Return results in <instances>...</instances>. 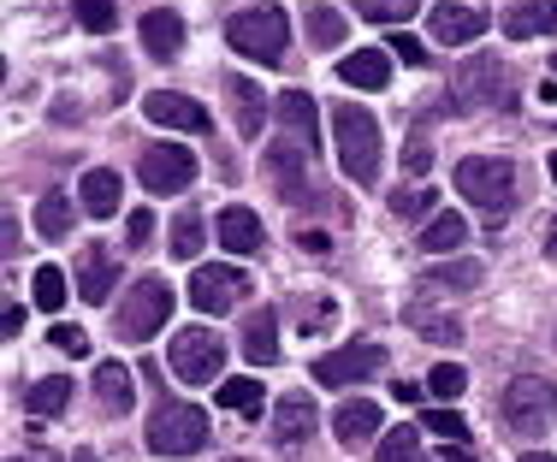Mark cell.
I'll return each mask as SVG.
<instances>
[{"instance_id":"obj_1","label":"cell","mask_w":557,"mask_h":462,"mask_svg":"<svg viewBox=\"0 0 557 462\" xmlns=\"http://www.w3.org/2000/svg\"><path fill=\"white\" fill-rule=\"evenodd\" d=\"M333 137H338V166L350 184H374L380 178V118L356 101H338L333 108Z\"/></svg>"},{"instance_id":"obj_2","label":"cell","mask_w":557,"mask_h":462,"mask_svg":"<svg viewBox=\"0 0 557 462\" xmlns=\"http://www.w3.org/2000/svg\"><path fill=\"white\" fill-rule=\"evenodd\" d=\"M225 42L237 48L244 60H261V65H278L285 60V48H290V18H285V7H244V12H232L225 18Z\"/></svg>"},{"instance_id":"obj_3","label":"cell","mask_w":557,"mask_h":462,"mask_svg":"<svg viewBox=\"0 0 557 462\" xmlns=\"http://www.w3.org/2000/svg\"><path fill=\"white\" fill-rule=\"evenodd\" d=\"M504 421H510V433H522V439H546L557 427V386L546 374H516L510 386H504Z\"/></svg>"},{"instance_id":"obj_4","label":"cell","mask_w":557,"mask_h":462,"mask_svg":"<svg viewBox=\"0 0 557 462\" xmlns=\"http://www.w3.org/2000/svg\"><path fill=\"white\" fill-rule=\"evenodd\" d=\"M172 321V285L166 279H154V273H143L137 285L125 290V302H119V338L125 345H149L154 333Z\"/></svg>"},{"instance_id":"obj_5","label":"cell","mask_w":557,"mask_h":462,"mask_svg":"<svg viewBox=\"0 0 557 462\" xmlns=\"http://www.w3.org/2000/svg\"><path fill=\"white\" fill-rule=\"evenodd\" d=\"M457 190L493 220H504L516 208V166L498 154H469V161H457Z\"/></svg>"},{"instance_id":"obj_6","label":"cell","mask_w":557,"mask_h":462,"mask_svg":"<svg viewBox=\"0 0 557 462\" xmlns=\"http://www.w3.org/2000/svg\"><path fill=\"white\" fill-rule=\"evenodd\" d=\"M166 367L184 379V386H214L220 367H225V345H220V333H208V326H184V333H172V345H166Z\"/></svg>"},{"instance_id":"obj_7","label":"cell","mask_w":557,"mask_h":462,"mask_svg":"<svg viewBox=\"0 0 557 462\" xmlns=\"http://www.w3.org/2000/svg\"><path fill=\"white\" fill-rule=\"evenodd\" d=\"M208 445V415L196 403H161L149 415V451L154 457H196Z\"/></svg>"},{"instance_id":"obj_8","label":"cell","mask_w":557,"mask_h":462,"mask_svg":"<svg viewBox=\"0 0 557 462\" xmlns=\"http://www.w3.org/2000/svg\"><path fill=\"white\" fill-rule=\"evenodd\" d=\"M137 178L149 196H184L196 178V154L184 149V142H149L137 161Z\"/></svg>"},{"instance_id":"obj_9","label":"cell","mask_w":557,"mask_h":462,"mask_svg":"<svg viewBox=\"0 0 557 462\" xmlns=\"http://www.w3.org/2000/svg\"><path fill=\"white\" fill-rule=\"evenodd\" d=\"M457 108H510V72L498 54H474L457 72Z\"/></svg>"},{"instance_id":"obj_10","label":"cell","mask_w":557,"mask_h":462,"mask_svg":"<svg viewBox=\"0 0 557 462\" xmlns=\"http://www.w3.org/2000/svg\"><path fill=\"white\" fill-rule=\"evenodd\" d=\"M244 297H249V273H244V267H225V261H220V267H196V273H190V302H196V314H214V321H220V314L237 309Z\"/></svg>"},{"instance_id":"obj_11","label":"cell","mask_w":557,"mask_h":462,"mask_svg":"<svg viewBox=\"0 0 557 462\" xmlns=\"http://www.w3.org/2000/svg\"><path fill=\"white\" fill-rule=\"evenodd\" d=\"M380 367H386V350L380 345H344V350L314 362V379H321V386H362V379L380 374Z\"/></svg>"},{"instance_id":"obj_12","label":"cell","mask_w":557,"mask_h":462,"mask_svg":"<svg viewBox=\"0 0 557 462\" xmlns=\"http://www.w3.org/2000/svg\"><path fill=\"white\" fill-rule=\"evenodd\" d=\"M314 421H321V409H314L309 391H285V398L273 403V445H309L314 439Z\"/></svg>"},{"instance_id":"obj_13","label":"cell","mask_w":557,"mask_h":462,"mask_svg":"<svg viewBox=\"0 0 557 462\" xmlns=\"http://www.w3.org/2000/svg\"><path fill=\"white\" fill-rule=\"evenodd\" d=\"M143 113L154 118V125L166 130H208V108L190 96H172V89H154V96H143Z\"/></svg>"},{"instance_id":"obj_14","label":"cell","mask_w":557,"mask_h":462,"mask_svg":"<svg viewBox=\"0 0 557 462\" xmlns=\"http://www.w3.org/2000/svg\"><path fill=\"white\" fill-rule=\"evenodd\" d=\"M428 30H433V42H445V48H469L474 36L486 30V18L474 7H450V0H440V7L428 12Z\"/></svg>"},{"instance_id":"obj_15","label":"cell","mask_w":557,"mask_h":462,"mask_svg":"<svg viewBox=\"0 0 557 462\" xmlns=\"http://www.w3.org/2000/svg\"><path fill=\"white\" fill-rule=\"evenodd\" d=\"M225 84V101H232V118L237 130H244L249 142H261V125H268V101H261V84H249V77H220Z\"/></svg>"},{"instance_id":"obj_16","label":"cell","mask_w":557,"mask_h":462,"mask_svg":"<svg viewBox=\"0 0 557 462\" xmlns=\"http://www.w3.org/2000/svg\"><path fill=\"white\" fill-rule=\"evenodd\" d=\"M261 161H268V173L278 178V190H297V178H309V161H314V149L309 142H297V137H273L268 149H261Z\"/></svg>"},{"instance_id":"obj_17","label":"cell","mask_w":557,"mask_h":462,"mask_svg":"<svg viewBox=\"0 0 557 462\" xmlns=\"http://www.w3.org/2000/svg\"><path fill=\"white\" fill-rule=\"evenodd\" d=\"M333 433H338L344 451H356V445L380 439V403H368V398L338 403V409H333Z\"/></svg>"},{"instance_id":"obj_18","label":"cell","mask_w":557,"mask_h":462,"mask_svg":"<svg viewBox=\"0 0 557 462\" xmlns=\"http://www.w3.org/2000/svg\"><path fill=\"white\" fill-rule=\"evenodd\" d=\"M273 118L278 125H285V137H297V142H321V130H314V118H321V108H314L309 96H302V89H285V96L273 101Z\"/></svg>"},{"instance_id":"obj_19","label":"cell","mask_w":557,"mask_h":462,"mask_svg":"<svg viewBox=\"0 0 557 462\" xmlns=\"http://www.w3.org/2000/svg\"><path fill=\"white\" fill-rule=\"evenodd\" d=\"M557 36V0H522V7L504 12V36L516 42H534V36Z\"/></svg>"},{"instance_id":"obj_20","label":"cell","mask_w":557,"mask_h":462,"mask_svg":"<svg viewBox=\"0 0 557 462\" xmlns=\"http://www.w3.org/2000/svg\"><path fill=\"white\" fill-rule=\"evenodd\" d=\"M143 48H149L154 60H178L184 54V18L178 12H143Z\"/></svg>"},{"instance_id":"obj_21","label":"cell","mask_w":557,"mask_h":462,"mask_svg":"<svg viewBox=\"0 0 557 462\" xmlns=\"http://www.w3.org/2000/svg\"><path fill=\"white\" fill-rule=\"evenodd\" d=\"M338 77L356 89H386L392 84V60L380 54V48H356V54L338 60Z\"/></svg>"},{"instance_id":"obj_22","label":"cell","mask_w":557,"mask_h":462,"mask_svg":"<svg viewBox=\"0 0 557 462\" xmlns=\"http://www.w3.org/2000/svg\"><path fill=\"white\" fill-rule=\"evenodd\" d=\"M278 314L273 309H256V314H249V321H244V355H249V362H256V367H273V355H278Z\"/></svg>"},{"instance_id":"obj_23","label":"cell","mask_w":557,"mask_h":462,"mask_svg":"<svg viewBox=\"0 0 557 462\" xmlns=\"http://www.w3.org/2000/svg\"><path fill=\"white\" fill-rule=\"evenodd\" d=\"M220 244L232 249V255H249V249H261V220L249 214V208H225V214L214 220Z\"/></svg>"},{"instance_id":"obj_24","label":"cell","mask_w":557,"mask_h":462,"mask_svg":"<svg viewBox=\"0 0 557 462\" xmlns=\"http://www.w3.org/2000/svg\"><path fill=\"white\" fill-rule=\"evenodd\" d=\"M77 290H84V302H108L113 290V255L101 244L84 249V267H77Z\"/></svg>"},{"instance_id":"obj_25","label":"cell","mask_w":557,"mask_h":462,"mask_svg":"<svg viewBox=\"0 0 557 462\" xmlns=\"http://www.w3.org/2000/svg\"><path fill=\"white\" fill-rule=\"evenodd\" d=\"M462 237H469V220H462V214H445V208H440V214L421 226V249H428V255H457Z\"/></svg>"},{"instance_id":"obj_26","label":"cell","mask_w":557,"mask_h":462,"mask_svg":"<svg viewBox=\"0 0 557 462\" xmlns=\"http://www.w3.org/2000/svg\"><path fill=\"white\" fill-rule=\"evenodd\" d=\"M96 398H101V409H113V415H125V409H131L137 386H131V367L125 362H101L96 367Z\"/></svg>"},{"instance_id":"obj_27","label":"cell","mask_w":557,"mask_h":462,"mask_svg":"<svg viewBox=\"0 0 557 462\" xmlns=\"http://www.w3.org/2000/svg\"><path fill=\"white\" fill-rule=\"evenodd\" d=\"M302 24H309V48H321V54H333L344 42V18L326 0H309V7H302Z\"/></svg>"},{"instance_id":"obj_28","label":"cell","mask_w":557,"mask_h":462,"mask_svg":"<svg viewBox=\"0 0 557 462\" xmlns=\"http://www.w3.org/2000/svg\"><path fill=\"white\" fill-rule=\"evenodd\" d=\"M65 403H72V379L65 374L36 379V386L24 391V415H65Z\"/></svg>"},{"instance_id":"obj_29","label":"cell","mask_w":557,"mask_h":462,"mask_svg":"<svg viewBox=\"0 0 557 462\" xmlns=\"http://www.w3.org/2000/svg\"><path fill=\"white\" fill-rule=\"evenodd\" d=\"M84 208H89V214H119V173H113V166L84 173Z\"/></svg>"},{"instance_id":"obj_30","label":"cell","mask_w":557,"mask_h":462,"mask_svg":"<svg viewBox=\"0 0 557 462\" xmlns=\"http://www.w3.org/2000/svg\"><path fill=\"white\" fill-rule=\"evenodd\" d=\"M36 232H42L48 244H60V237L72 232V202H65V190H48L42 202H36Z\"/></svg>"},{"instance_id":"obj_31","label":"cell","mask_w":557,"mask_h":462,"mask_svg":"<svg viewBox=\"0 0 557 462\" xmlns=\"http://www.w3.org/2000/svg\"><path fill=\"white\" fill-rule=\"evenodd\" d=\"M481 261H450V267H440V273H428L421 279V290H474L481 285Z\"/></svg>"},{"instance_id":"obj_32","label":"cell","mask_w":557,"mask_h":462,"mask_svg":"<svg viewBox=\"0 0 557 462\" xmlns=\"http://www.w3.org/2000/svg\"><path fill=\"white\" fill-rule=\"evenodd\" d=\"M350 7H356V18H368V24H409L421 0H350Z\"/></svg>"},{"instance_id":"obj_33","label":"cell","mask_w":557,"mask_h":462,"mask_svg":"<svg viewBox=\"0 0 557 462\" xmlns=\"http://www.w3.org/2000/svg\"><path fill=\"white\" fill-rule=\"evenodd\" d=\"M214 398H220V409H249V415H261V379H220Z\"/></svg>"},{"instance_id":"obj_34","label":"cell","mask_w":557,"mask_h":462,"mask_svg":"<svg viewBox=\"0 0 557 462\" xmlns=\"http://www.w3.org/2000/svg\"><path fill=\"white\" fill-rule=\"evenodd\" d=\"M392 214L397 220H433V214H440V190H428V184H421V190H397L392 196Z\"/></svg>"},{"instance_id":"obj_35","label":"cell","mask_w":557,"mask_h":462,"mask_svg":"<svg viewBox=\"0 0 557 462\" xmlns=\"http://www.w3.org/2000/svg\"><path fill=\"white\" fill-rule=\"evenodd\" d=\"M380 462H421V439H416V427H392L386 439H380Z\"/></svg>"},{"instance_id":"obj_36","label":"cell","mask_w":557,"mask_h":462,"mask_svg":"<svg viewBox=\"0 0 557 462\" xmlns=\"http://www.w3.org/2000/svg\"><path fill=\"white\" fill-rule=\"evenodd\" d=\"M30 297H36V309H42V314H54L60 302H65V273H60V267H36Z\"/></svg>"},{"instance_id":"obj_37","label":"cell","mask_w":557,"mask_h":462,"mask_svg":"<svg viewBox=\"0 0 557 462\" xmlns=\"http://www.w3.org/2000/svg\"><path fill=\"white\" fill-rule=\"evenodd\" d=\"M172 249H178L184 261L202 255V214H178V220H172Z\"/></svg>"},{"instance_id":"obj_38","label":"cell","mask_w":557,"mask_h":462,"mask_svg":"<svg viewBox=\"0 0 557 462\" xmlns=\"http://www.w3.org/2000/svg\"><path fill=\"white\" fill-rule=\"evenodd\" d=\"M462 386H469V374H462L457 362H440V367L428 374V391H433V398H445V403H457Z\"/></svg>"},{"instance_id":"obj_39","label":"cell","mask_w":557,"mask_h":462,"mask_svg":"<svg viewBox=\"0 0 557 462\" xmlns=\"http://www.w3.org/2000/svg\"><path fill=\"white\" fill-rule=\"evenodd\" d=\"M416 333H421V338H433V345H457L462 326H457V321H445V314H416Z\"/></svg>"},{"instance_id":"obj_40","label":"cell","mask_w":557,"mask_h":462,"mask_svg":"<svg viewBox=\"0 0 557 462\" xmlns=\"http://www.w3.org/2000/svg\"><path fill=\"white\" fill-rule=\"evenodd\" d=\"M77 18H84V30H89V36L113 30V0H77Z\"/></svg>"},{"instance_id":"obj_41","label":"cell","mask_w":557,"mask_h":462,"mask_svg":"<svg viewBox=\"0 0 557 462\" xmlns=\"http://www.w3.org/2000/svg\"><path fill=\"white\" fill-rule=\"evenodd\" d=\"M48 345L65 350V355H89V333H84V326H54V333H48Z\"/></svg>"},{"instance_id":"obj_42","label":"cell","mask_w":557,"mask_h":462,"mask_svg":"<svg viewBox=\"0 0 557 462\" xmlns=\"http://www.w3.org/2000/svg\"><path fill=\"white\" fill-rule=\"evenodd\" d=\"M428 427L433 433H445V439H469V421H462V415H450V409H428Z\"/></svg>"},{"instance_id":"obj_43","label":"cell","mask_w":557,"mask_h":462,"mask_svg":"<svg viewBox=\"0 0 557 462\" xmlns=\"http://www.w3.org/2000/svg\"><path fill=\"white\" fill-rule=\"evenodd\" d=\"M125 237H131V249H143L154 237V214H149V208H137V214L125 220Z\"/></svg>"},{"instance_id":"obj_44","label":"cell","mask_w":557,"mask_h":462,"mask_svg":"<svg viewBox=\"0 0 557 462\" xmlns=\"http://www.w3.org/2000/svg\"><path fill=\"white\" fill-rule=\"evenodd\" d=\"M428 161H433V149H428V137H416V142H409V154H404V166H409V178H421V173H428Z\"/></svg>"},{"instance_id":"obj_45","label":"cell","mask_w":557,"mask_h":462,"mask_svg":"<svg viewBox=\"0 0 557 462\" xmlns=\"http://www.w3.org/2000/svg\"><path fill=\"white\" fill-rule=\"evenodd\" d=\"M392 54L404 60V65H421V60H428V48H421L416 36H392Z\"/></svg>"},{"instance_id":"obj_46","label":"cell","mask_w":557,"mask_h":462,"mask_svg":"<svg viewBox=\"0 0 557 462\" xmlns=\"http://www.w3.org/2000/svg\"><path fill=\"white\" fill-rule=\"evenodd\" d=\"M297 249H309V255H326V232H309V226H302V232H297Z\"/></svg>"},{"instance_id":"obj_47","label":"cell","mask_w":557,"mask_h":462,"mask_svg":"<svg viewBox=\"0 0 557 462\" xmlns=\"http://www.w3.org/2000/svg\"><path fill=\"white\" fill-rule=\"evenodd\" d=\"M0 249H7V255H18V220H0Z\"/></svg>"},{"instance_id":"obj_48","label":"cell","mask_w":557,"mask_h":462,"mask_svg":"<svg viewBox=\"0 0 557 462\" xmlns=\"http://www.w3.org/2000/svg\"><path fill=\"white\" fill-rule=\"evenodd\" d=\"M18 326H24V309H18V302H7V314H0V333L18 338Z\"/></svg>"},{"instance_id":"obj_49","label":"cell","mask_w":557,"mask_h":462,"mask_svg":"<svg viewBox=\"0 0 557 462\" xmlns=\"http://www.w3.org/2000/svg\"><path fill=\"white\" fill-rule=\"evenodd\" d=\"M546 255L557 261V220H546Z\"/></svg>"},{"instance_id":"obj_50","label":"cell","mask_w":557,"mask_h":462,"mask_svg":"<svg viewBox=\"0 0 557 462\" xmlns=\"http://www.w3.org/2000/svg\"><path fill=\"white\" fill-rule=\"evenodd\" d=\"M522 462H557V457H546V451H528Z\"/></svg>"},{"instance_id":"obj_51","label":"cell","mask_w":557,"mask_h":462,"mask_svg":"<svg viewBox=\"0 0 557 462\" xmlns=\"http://www.w3.org/2000/svg\"><path fill=\"white\" fill-rule=\"evenodd\" d=\"M72 462H96V451H72Z\"/></svg>"},{"instance_id":"obj_52","label":"cell","mask_w":557,"mask_h":462,"mask_svg":"<svg viewBox=\"0 0 557 462\" xmlns=\"http://www.w3.org/2000/svg\"><path fill=\"white\" fill-rule=\"evenodd\" d=\"M552 173H557V154H552Z\"/></svg>"},{"instance_id":"obj_53","label":"cell","mask_w":557,"mask_h":462,"mask_svg":"<svg viewBox=\"0 0 557 462\" xmlns=\"http://www.w3.org/2000/svg\"><path fill=\"white\" fill-rule=\"evenodd\" d=\"M552 72H557V54H552Z\"/></svg>"}]
</instances>
